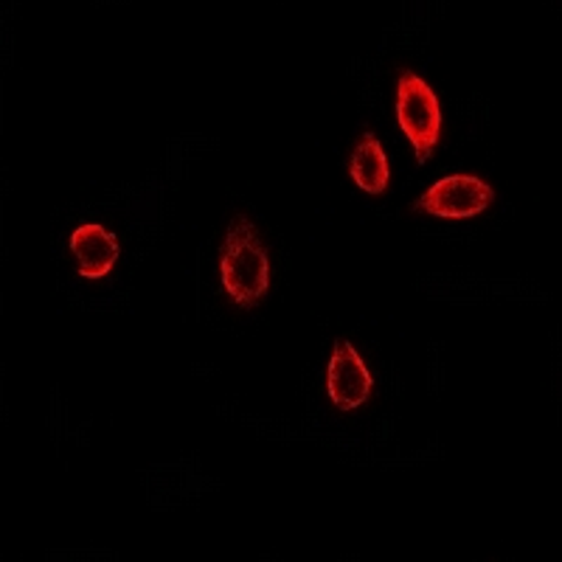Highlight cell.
I'll list each match as a JSON object with an SVG mask.
<instances>
[{"label":"cell","mask_w":562,"mask_h":562,"mask_svg":"<svg viewBox=\"0 0 562 562\" xmlns=\"http://www.w3.org/2000/svg\"><path fill=\"white\" fill-rule=\"evenodd\" d=\"M70 250H74V259H77L79 276H85V279H104L113 270L122 248H119V239L108 228L88 223L74 231Z\"/></svg>","instance_id":"5"},{"label":"cell","mask_w":562,"mask_h":562,"mask_svg":"<svg viewBox=\"0 0 562 562\" xmlns=\"http://www.w3.org/2000/svg\"><path fill=\"white\" fill-rule=\"evenodd\" d=\"M220 273H223L225 293L243 310L256 307L268 295V248H265L256 225L243 214H237L228 225L223 254H220Z\"/></svg>","instance_id":"1"},{"label":"cell","mask_w":562,"mask_h":562,"mask_svg":"<svg viewBox=\"0 0 562 562\" xmlns=\"http://www.w3.org/2000/svg\"><path fill=\"white\" fill-rule=\"evenodd\" d=\"M492 200H495V192L481 178H473V175H450V178H441L439 183L430 186L428 192L416 200L414 209L428 211L434 217L461 220L484 214L492 205Z\"/></svg>","instance_id":"3"},{"label":"cell","mask_w":562,"mask_h":562,"mask_svg":"<svg viewBox=\"0 0 562 562\" xmlns=\"http://www.w3.org/2000/svg\"><path fill=\"white\" fill-rule=\"evenodd\" d=\"M396 119L416 149V164H428L441 135V108L430 85L414 70L396 79Z\"/></svg>","instance_id":"2"},{"label":"cell","mask_w":562,"mask_h":562,"mask_svg":"<svg viewBox=\"0 0 562 562\" xmlns=\"http://www.w3.org/2000/svg\"><path fill=\"white\" fill-rule=\"evenodd\" d=\"M371 371L366 369L360 355L349 340H338L329 360V371H326V391L333 396V403L340 411H351L363 405L371 394Z\"/></svg>","instance_id":"4"},{"label":"cell","mask_w":562,"mask_h":562,"mask_svg":"<svg viewBox=\"0 0 562 562\" xmlns=\"http://www.w3.org/2000/svg\"><path fill=\"white\" fill-rule=\"evenodd\" d=\"M349 172L355 183L369 194H383L389 186V158H385L380 138L374 133H363L358 147L351 149Z\"/></svg>","instance_id":"6"}]
</instances>
